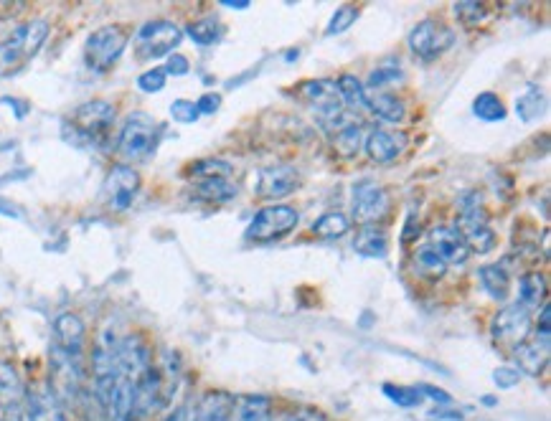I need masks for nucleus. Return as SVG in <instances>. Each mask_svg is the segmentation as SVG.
<instances>
[{
  "mask_svg": "<svg viewBox=\"0 0 551 421\" xmlns=\"http://www.w3.org/2000/svg\"><path fill=\"white\" fill-rule=\"evenodd\" d=\"M49 39V23L44 18L21 23L0 41V77H11L21 72L28 61L41 51Z\"/></svg>",
  "mask_w": 551,
  "mask_h": 421,
  "instance_id": "f257e3e1",
  "label": "nucleus"
},
{
  "mask_svg": "<svg viewBox=\"0 0 551 421\" xmlns=\"http://www.w3.org/2000/svg\"><path fill=\"white\" fill-rule=\"evenodd\" d=\"M117 110L105 99L79 104L67 122H64V137L77 145H100L115 122Z\"/></svg>",
  "mask_w": 551,
  "mask_h": 421,
  "instance_id": "f03ea898",
  "label": "nucleus"
},
{
  "mask_svg": "<svg viewBox=\"0 0 551 421\" xmlns=\"http://www.w3.org/2000/svg\"><path fill=\"white\" fill-rule=\"evenodd\" d=\"M455 229L463 234L465 244L473 249H478L480 254L491 252L496 247V234L491 229V219H488V211L483 206V198L480 193L470 191L463 193L458 201V226Z\"/></svg>",
  "mask_w": 551,
  "mask_h": 421,
  "instance_id": "7ed1b4c3",
  "label": "nucleus"
},
{
  "mask_svg": "<svg viewBox=\"0 0 551 421\" xmlns=\"http://www.w3.org/2000/svg\"><path fill=\"white\" fill-rule=\"evenodd\" d=\"M160 135H163V127L158 120H153L145 112H133L127 117L125 125L120 130V140H117V150L125 160H148L155 153L160 143Z\"/></svg>",
  "mask_w": 551,
  "mask_h": 421,
  "instance_id": "20e7f679",
  "label": "nucleus"
},
{
  "mask_svg": "<svg viewBox=\"0 0 551 421\" xmlns=\"http://www.w3.org/2000/svg\"><path fill=\"white\" fill-rule=\"evenodd\" d=\"M127 28L120 23H110V26H102L97 31L89 33L87 44H84V64L92 69V72H107L115 66V61L120 59L122 51L127 46Z\"/></svg>",
  "mask_w": 551,
  "mask_h": 421,
  "instance_id": "39448f33",
  "label": "nucleus"
},
{
  "mask_svg": "<svg viewBox=\"0 0 551 421\" xmlns=\"http://www.w3.org/2000/svg\"><path fill=\"white\" fill-rule=\"evenodd\" d=\"M183 31L171 21H150L138 28L135 36V54L143 61L160 59V56H171L176 46L181 44Z\"/></svg>",
  "mask_w": 551,
  "mask_h": 421,
  "instance_id": "423d86ee",
  "label": "nucleus"
},
{
  "mask_svg": "<svg viewBox=\"0 0 551 421\" xmlns=\"http://www.w3.org/2000/svg\"><path fill=\"white\" fill-rule=\"evenodd\" d=\"M300 216L293 206H267L252 219L247 229V239L257 244H270L282 239L298 226Z\"/></svg>",
  "mask_w": 551,
  "mask_h": 421,
  "instance_id": "0eeeda50",
  "label": "nucleus"
},
{
  "mask_svg": "<svg viewBox=\"0 0 551 421\" xmlns=\"http://www.w3.org/2000/svg\"><path fill=\"white\" fill-rule=\"evenodd\" d=\"M392 208V198L381 183L361 181L351 191V211L353 219L364 226H374L376 221L384 219Z\"/></svg>",
  "mask_w": 551,
  "mask_h": 421,
  "instance_id": "6e6552de",
  "label": "nucleus"
},
{
  "mask_svg": "<svg viewBox=\"0 0 551 421\" xmlns=\"http://www.w3.org/2000/svg\"><path fill=\"white\" fill-rule=\"evenodd\" d=\"M140 173L133 168V165H115V168L107 173L105 188H102V196H105V203L110 211H127L133 206L135 198L140 193Z\"/></svg>",
  "mask_w": 551,
  "mask_h": 421,
  "instance_id": "1a4fd4ad",
  "label": "nucleus"
},
{
  "mask_svg": "<svg viewBox=\"0 0 551 421\" xmlns=\"http://www.w3.org/2000/svg\"><path fill=\"white\" fill-rule=\"evenodd\" d=\"M452 44H455V33H452L445 23L432 21V18L422 21L417 28H412V33H409V49H412L414 56H419V59L425 61L442 56Z\"/></svg>",
  "mask_w": 551,
  "mask_h": 421,
  "instance_id": "9d476101",
  "label": "nucleus"
},
{
  "mask_svg": "<svg viewBox=\"0 0 551 421\" xmlns=\"http://www.w3.org/2000/svg\"><path fill=\"white\" fill-rule=\"evenodd\" d=\"M300 94L308 99V104L315 110V115L326 122V125H333V122L343 120V110H346V104H343L341 94H338L336 82H331V79L305 82L303 89H300Z\"/></svg>",
  "mask_w": 551,
  "mask_h": 421,
  "instance_id": "9b49d317",
  "label": "nucleus"
},
{
  "mask_svg": "<svg viewBox=\"0 0 551 421\" xmlns=\"http://www.w3.org/2000/svg\"><path fill=\"white\" fill-rule=\"evenodd\" d=\"M493 338L501 345H508V348H516V345L526 343V335L531 330V310H526L524 305H508L503 310L496 312L493 318Z\"/></svg>",
  "mask_w": 551,
  "mask_h": 421,
  "instance_id": "f8f14e48",
  "label": "nucleus"
},
{
  "mask_svg": "<svg viewBox=\"0 0 551 421\" xmlns=\"http://www.w3.org/2000/svg\"><path fill=\"white\" fill-rule=\"evenodd\" d=\"M0 421H26V389L11 363H0Z\"/></svg>",
  "mask_w": 551,
  "mask_h": 421,
  "instance_id": "ddd939ff",
  "label": "nucleus"
},
{
  "mask_svg": "<svg viewBox=\"0 0 551 421\" xmlns=\"http://www.w3.org/2000/svg\"><path fill=\"white\" fill-rule=\"evenodd\" d=\"M300 188V173L290 165H267L257 175V196L275 201L285 198Z\"/></svg>",
  "mask_w": 551,
  "mask_h": 421,
  "instance_id": "4468645a",
  "label": "nucleus"
},
{
  "mask_svg": "<svg viewBox=\"0 0 551 421\" xmlns=\"http://www.w3.org/2000/svg\"><path fill=\"white\" fill-rule=\"evenodd\" d=\"M427 247L445 264H465L470 259V247L455 226L442 224L430 229V244Z\"/></svg>",
  "mask_w": 551,
  "mask_h": 421,
  "instance_id": "2eb2a0df",
  "label": "nucleus"
},
{
  "mask_svg": "<svg viewBox=\"0 0 551 421\" xmlns=\"http://www.w3.org/2000/svg\"><path fill=\"white\" fill-rule=\"evenodd\" d=\"M84 338H87V328H84L82 318L64 312L54 320V343L51 348L67 353V356L84 358Z\"/></svg>",
  "mask_w": 551,
  "mask_h": 421,
  "instance_id": "dca6fc26",
  "label": "nucleus"
},
{
  "mask_svg": "<svg viewBox=\"0 0 551 421\" xmlns=\"http://www.w3.org/2000/svg\"><path fill=\"white\" fill-rule=\"evenodd\" d=\"M26 421H67L64 404L49 386H36L26 391Z\"/></svg>",
  "mask_w": 551,
  "mask_h": 421,
  "instance_id": "f3484780",
  "label": "nucleus"
},
{
  "mask_svg": "<svg viewBox=\"0 0 551 421\" xmlns=\"http://www.w3.org/2000/svg\"><path fill=\"white\" fill-rule=\"evenodd\" d=\"M364 148L374 163H392V160H397L399 155L404 153V148H407V135L397 130H374L366 137Z\"/></svg>",
  "mask_w": 551,
  "mask_h": 421,
  "instance_id": "a211bd4d",
  "label": "nucleus"
},
{
  "mask_svg": "<svg viewBox=\"0 0 551 421\" xmlns=\"http://www.w3.org/2000/svg\"><path fill=\"white\" fill-rule=\"evenodd\" d=\"M234 396L226 391H209L193 409L191 421H232Z\"/></svg>",
  "mask_w": 551,
  "mask_h": 421,
  "instance_id": "6ab92c4d",
  "label": "nucleus"
},
{
  "mask_svg": "<svg viewBox=\"0 0 551 421\" xmlns=\"http://www.w3.org/2000/svg\"><path fill=\"white\" fill-rule=\"evenodd\" d=\"M193 193L206 203H226L237 196V186L229 181V175H209L193 183Z\"/></svg>",
  "mask_w": 551,
  "mask_h": 421,
  "instance_id": "aec40b11",
  "label": "nucleus"
},
{
  "mask_svg": "<svg viewBox=\"0 0 551 421\" xmlns=\"http://www.w3.org/2000/svg\"><path fill=\"white\" fill-rule=\"evenodd\" d=\"M232 421H272V401L267 396H237Z\"/></svg>",
  "mask_w": 551,
  "mask_h": 421,
  "instance_id": "412c9836",
  "label": "nucleus"
},
{
  "mask_svg": "<svg viewBox=\"0 0 551 421\" xmlns=\"http://www.w3.org/2000/svg\"><path fill=\"white\" fill-rule=\"evenodd\" d=\"M546 292H549V282L541 272H526L518 279V305H524L526 310L544 305Z\"/></svg>",
  "mask_w": 551,
  "mask_h": 421,
  "instance_id": "4be33fe9",
  "label": "nucleus"
},
{
  "mask_svg": "<svg viewBox=\"0 0 551 421\" xmlns=\"http://www.w3.org/2000/svg\"><path fill=\"white\" fill-rule=\"evenodd\" d=\"M366 110L374 112L379 120L386 122H402L404 115H407V107H404L402 99L394 97V94L389 92L369 94V99H366Z\"/></svg>",
  "mask_w": 551,
  "mask_h": 421,
  "instance_id": "5701e85b",
  "label": "nucleus"
},
{
  "mask_svg": "<svg viewBox=\"0 0 551 421\" xmlns=\"http://www.w3.org/2000/svg\"><path fill=\"white\" fill-rule=\"evenodd\" d=\"M480 282H483L485 292L496 302H506L508 292H511V277H508L503 264H485L480 267Z\"/></svg>",
  "mask_w": 551,
  "mask_h": 421,
  "instance_id": "b1692460",
  "label": "nucleus"
},
{
  "mask_svg": "<svg viewBox=\"0 0 551 421\" xmlns=\"http://www.w3.org/2000/svg\"><path fill=\"white\" fill-rule=\"evenodd\" d=\"M353 249L364 257H374V259H384L386 249H389V239L381 229L376 226H361L359 236L353 241Z\"/></svg>",
  "mask_w": 551,
  "mask_h": 421,
  "instance_id": "393cba45",
  "label": "nucleus"
},
{
  "mask_svg": "<svg viewBox=\"0 0 551 421\" xmlns=\"http://www.w3.org/2000/svg\"><path fill=\"white\" fill-rule=\"evenodd\" d=\"M404 79H407V74H404V69H402V61L389 59V61H384V64L376 66L374 72H371L369 82H366L364 87H369L371 92H381L384 87L402 84Z\"/></svg>",
  "mask_w": 551,
  "mask_h": 421,
  "instance_id": "a878e982",
  "label": "nucleus"
},
{
  "mask_svg": "<svg viewBox=\"0 0 551 421\" xmlns=\"http://www.w3.org/2000/svg\"><path fill=\"white\" fill-rule=\"evenodd\" d=\"M364 148V127L361 125H343L333 137V150L341 158H356Z\"/></svg>",
  "mask_w": 551,
  "mask_h": 421,
  "instance_id": "bb28decb",
  "label": "nucleus"
},
{
  "mask_svg": "<svg viewBox=\"0 0 551 421\" xmlns=\"http://www.w3.org/2000/svg\"><path fill=\"white\" fill-rule=\"evenodd\" d=\"M513 356H516L518 368H524L531 376H539L546 366V358H549V348H541L539 343H521L513 348Z\"/></svg>",
  "mask_w": 551,
  "mask_h": 421,
  "instance_id": "cd10ccee",
  "label": "nucleus"
},
{
  "mask_svg": "<svg viewBox=\"0 0 551 421\" xmlns=\"http://www.w3.org/2000/svg\"><path fill=\"white\" fill-rule=\"evenodd\" d=\"M336 89H338V94H341V99L346 107H351V110H366V99H369V92H366L364 84L353 77V74H341L336 82Z\"/></svg>",
  "mask_w": 551,
  "mask_h": 421,
  "instance_id": "c85d7f7f",
  "label": "nucleus"
},
{
  "mask_svg": "<svg viewBox=\"0 0 551 421\" xmlns=\"http://www.w3.org/2000/svg\"><path fill=\"white\" fill-rule=\"evenodd\" d=\"M348 229H351L348 216L341 214V211H331V214L320 216L310 231H313L318 239H341L343 234H348Z\"/></svg>",
  "mask_w": 551,
  "mask_h": 421,
  "instance_id": "c756f323",
  "label": "nucleus"
},
{
  "mask_svg": "<svg viewBox=\"0 0 551 421\" xmlns=\"http://www.w3.org/2000/svg\"><path fill=\"white\" fill-rule=\"evenodd\" d=\"M516 112H518V117H521V120H524V122L539 120V117L546 112V94L541 92L539 87H534V84H531V87L526 89L524 97L518 99Z\"/></svg>",
  "mask_w": 551,
  "mask_h": 421,
  "instance_id": "7c9ffc66",
  "label": "nucleus"
},
{
  "mask_svg": "<svg viewBox=\"0 0 551 421\" xmlns=\"http://www.w3.org/2000/svg\"><path fill=\"white\" fill-rule=\"evenodd\" d=\"M475 117H480L483 122H501L506 120V107H503L501 97L493 92H483L475 97L473 102Z\"/></svg>",
  "mask_w": 551,
  "mask_h": 421,
  "instance_id": "2f4dec72",
  "label": "nucleus"
},
{
  "mask_svg": "<svg viewBox=\"0 0 551 421\" xmlns=\"http://www.w3.org/2000/svg\"><path fill=\"white\" fill-rule=\"evenodd\" d=\"M186 33L193 39V44L214 46L216 41L224 36V28H221V23L216 21V18H201V21L191 23V26L186 28Z\"/></svg>",
  "mask_w": 551,
  "mask_h": 421,
  "instance_id": "473e14b6",
  "label": "nucleus"
},
{
  "mask_svg": "<svg viewBox=\"0 0 551 421\" xmlns=\"http://www.w3.org/2000/svg\"><path fill=\"white\" fill-rule=\"evenodd\" d=\"M455 16L460 18L463 26H480L488 18V8L475 0H463V3H455Z\"/></svg>",
  "mask_w": 551,
  "mask_h": 421,
  "instance_id": "72a5a7b5",
  "label": "nucleus"
},
{
  "mask_svg": "<svg viewBox=\"0 0 551 421\" xmlns=\"http://www.w3.org/2000/svg\"><path fill=\"white\" fill-rule=\"evenodd\" d=\"M384 394L394 401L402 409H414V406L422 404V394L417 391V386L412 389H402V386H392V383H384Z\"/></svg>",
  "mask_w": 551,
  "mask_h": 421,
  "instance_id": "f704fd0d",
  "label": "nucleus"
},
{
  "mask_svg": "<svg viewBox=\"0 0 551 421\" xmlns=\"http://www.w3.org/2000/svg\"><path fill=\"white\" fill-rule=\"evenodd\" d=\"M414 262H417L419 272L430 274V277H442V274L447 272V264L442 262V259L437 257L430 247L417 249V257H414Z\"/></svg>",
  "mask_w": 551,
  "mask_h": 421,
  "instance_id": "c9c22d12",
  "label": "nucleus"
},
{
  "mask_svg": "<svg viewBox=\"0 0 551 421\" xmlns=\"http://www.w3.org/2000/svg\"><path fill=\"white\" fill-rule=\"evenodd\" d=\"M356 18H359V8H356V6H341L336 13H333L331 23H328V28H326V36H336V33L348 31V28L356 23Z\"/></svg>",
  "mask_w": 551,
  "mask_h": 421,
  "instance_id": "e433bc0d",
  "label": "nucleus"
},
{
  "mask_svg": "<svg viewBox=\"0 0 551 421\" xmlns=\"http://www.w3.org/2000/svg\"><path fill=\"white\" fill-rule=\"evenodd\" d=\"M171 117L181 125H193L199 120V107H196V102H188V99H176L171 104Z\"/></svg>",
  "mask_w": 551,
  "mask_h": 421,
  "instance_id": "4c0bfd02",
  "label": "nucleus"
},
{
  "mask_svg": "<svg viewBox=\"0 0 551 421\" xmlns=\"http://www.w3.org/2000/svg\"><path fill=\"white\" fill-rule=\"evenodd\" d=\"M193 178H209V175H232V165L224 160H201L191 168Z\"/></svg>",
  "mask_w": 551,
  "mask_h": 421,
  "instance_id": "58836bf2",
  "label": "nucleus"
},
{
  "mask_svg": "<svg viewBox=\"0 0 551 421\" xmlns=\"http://www.w3.org/2000/svg\"><path fill=\"white\" fill-rule=\"evenodd\" d=\"M166 79H168V74L163 72V69H148V72H143L138 77V87L143 89V92L153 94V92H160V89L166 87Z\"/></svg>",
  "mask_w": 551,
  "mask_h": 421,
  "instance_id": "ea45409f",
  "label": "nucleus"
},
{
  "mask_svg": "<svg viewBox=\"0 0 551 421\" xmlns=\"http://www.w3.org/2000/svg\"><path fill=\"white\" fill-rule=\"evenodd\" d=\"M518 381H521V371H518V368L501 366V368H496V371H493V383H496L498 389L511 391V389H516Z\"/></svg>",
  "mask_w": 551,
  "mask_h": 421,
  "instance_id": "a19ab883",
  "label": "nucleus"
},
{
  "mask_svg": "<svg viewBox=\"0 0 551 421\" xmlns=\"http://www.w3.org/2000/svg\"><path fill=\"white\" fill-rule=\"evenodd\" d=\"M188 69H191V64L183 54H171L166 59V66H163V72L171 74V77H183V74H188Z\"/></svg>",
  "mask_w": 551,
  "mask_h": 421,
  "instance_id": "79ce46f5",
  "label": "nucleus"
},
{
  "mask_svg": "<svg viewBox=\"0 0 551 421\" xmlns=\"http://www.w3.org/2000/svg\"><path fill=\"white\" fill-rule=\"evenodd\" d=\"M221 97L219 94H204V97L196 102V107H199V115H214L216 110H219Z\"/></svg>",
  "mask_w": 551,
  "mask_h": 421,
  "instance_id": "37998d69",
  "label": "nucleus"
},
{
  "mask_svg": "<svg viewBox=\"0 0 551 421\" xmlns=\"http://www.w3.org/2000/svg\"><path fill=\"white\" fill-rule=\"evenodd\" d=\"M417 391L422 394V399H432V401H440V404H450V394H445V391L435 389V386H417Z\"/></svg>",
  "mask_w": 551,
  "mask_h": 421,
  "instance_id": "c03bdc74",
  "label": "nucleus"
},
{
  "mask_svg": "<svg viewBox=\"0 0 551 421\" xmlns=\"http://www.w3.org/2000/svg\"><path fill=\"white\" fill-rule=\"evenodd\" d=\"M285 421H328V419L315 409H300V411H295L293 416H287Z\"/></svg>",
  "mask_w": 551,
  "mask_h": 421,
  "instance_id": "a18cd8bd",
  "label": "nucleus"
},
{
  "mask_svg": "<svg viewBox=\"0 0 551 421\" xmlns=\"http://www.w3.org/2000/svg\"><path fill=\"white\" fill-rule=\"evenodd\" d=\"M417 234H419V219H417V216H414V214H409L407 229H404L402 241H404V244H409V241L417 239Z\"/></svg>",
  "mask_w": 551,
  "mask_h": 421,
  "instance_id": "49530a36",
  "label": "nucleus"
},
{
  "mask_svg": "<svg viewBox=\"0 0 551 421\" xmlns=\"http://www.w3.org/2000/svg\"><path fill=\"white\" fill-rule=\"evenodd\" d=\"M0 214H3V216H18V211H16V208L8 206V203L0 201Z\"/></svg>",
  "mask_w": 551,
  "mask_h": 421,
  "instance_id": "de8ad7c7",
  "label": "nucleus"
}]
</instances>
